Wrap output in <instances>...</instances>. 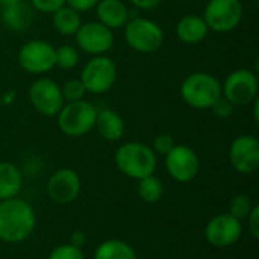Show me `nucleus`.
Returning a JSON list of instances; mask_svg holds the SVG:
<instances>
[{
    "label": "nucleus",
    "instance_id": "obj_1",
    "mask_svg": "<svg viewBox=\"0 0 259 259\" xmlns=\"http://www.w3.org/2000/svg\"><path fill=\"white\" fill-rule=\"evenodd\" d=\"M36 226L33 208L21 199L0 200V240L9 244L27 240Z\"/></svg>",
    "mask_w": 259,
    "mask_h": 259
},
{
    "label": "nucleus",
    "instance_id": "obj_2",
    "mask_svg": "<svg viewBox=\"0 0 259 259\" xmlns=\"http://www.w3.org/2000/svg\"><path fill=\"white\" fill-rule=\"evenodd\" d=\"M179 94L193 109H211L222 97V82L208 71H193L182 80Z\"/></svg>",
    "mask_w": 259,
    "mask_h": 259
},
{
    "label": "nucleus",
    "instance_id": "obj_3",
    "mask_svg": "<svg viewBox=\"0 0 259 259\" xmlns=\"http://www.w3.org/2000/svg\"><path fill=\"white\" fill-rule=\"evenodd\" d=\"M115 164L123 175L140 181L155 173L158 158L149 144L126 141L115 152Z\"/></svg>",
    "mask_w": 259,
    "mask_h": 259
},
{
    "label": "nucleus",
    "instance_id": "obj_4",
    "mask_svg": "<svg viewBox=\"0 0 259 259\" xmlns=\"http://www.w3.org/2000/svg\"><path fill=\"white\" fill-rule=\"evenodd\" d=\"M123 30L126 44L137 53H155L165 41L162 27L155 20L147 17H131Z\"/></svg>",
    "mask_w": 259,
    "mask_h": 259
},
{
    "label": "nucleus",
    "instance_id": "obj_5",
    "mask_svg": "<svg viewBox=\"0 0 259 259\" xmlns=\"http://www.w3.org/2000/svg\"><path fill=\"white\" fill-rule=\"evenodd\" d=\"M97 117V108L88 100H77L64 103L62 109L58 112V127L59 131L71 138L83 137L94 129Z\"/></svg>",
    "mask_w": 259,
    "mask_h": 259
},
{
    "label": "nucleus",
    "instance_id": "obj_6",
    "mask_svg": "<svg viewBox=\"0 0 259 259\" xmlns=\"http://www.w3.org/2000/svg\"><path fill=\"white\" fill-rule=\"evenodd\" d=\"M117 77L118 68L115 61L108 55H99L91 56V59L85 62L79 79L85 85L87 93L100 96L114 88Z\"/></svg>",
    "mask_w": 259,
    "mask_h": 259
},
{
    "label": "nucleus",
    "instance_id": "obj_7",
    "mask_svg": "<svg viewBox=\"0 0 259 259\" xmlns=\"http://www.w3.org/2000/svg\"><path fill=\"white\" fill-rule=\"evenodd\" d=\"M243 15L244 8L241 0H208L202 17L209 30L228 33L241 24Z\"/></svg>",
    "mask_w": 259,
    "mask_h": 259
},
{
    "label": "nucleus",
    "instance_id": "obj_8",
    "mask_svg": "<svg viewBox=\"0 0 259 259\" xmlns=\"http://www.w3.org/2000/svg\"><path fill=\"white\" fill-rule=\"evenodd\" d=\"M259 93L258 74L250 68H237L231 71L222 83V96L235 108L250 105Z\"/></svg>",
    "mask_w": 259,
    "mask_h": 259
},
{
    "label": "nucleus",
    "instance_id": "obj_9",
    "mask_svg": "<svg viewBox=\"0 0 259 259\" xmlns=\"http://www.w3.org/2000/svg\"><path fill=\"white\" fill-rule=\"evenodd\" d=\"M17 61L23 71L44 76L55 68V47L44 39H29L18 49Z\"/></svg>",
    "mask_w": 259,
    "mask_h": 259
},
{
    "label": "nucleus",
    "instance_id": "obj_10",
    "mask_svg": "<svg viewBox=\"0 0 259 259\" xmlns=\"http://www.w3.org/2000/svg\"><path fill=\"white\" fill-rule=\"evenodd\" d=\"M27 97L33 109L44 117H56L65 103L61 85L46 76H39L32 82L27 90Z\"/></svg>",
    "mask_w": 259,
    "mask_h": 259
},
{
    "label": "nucleus",
    "instance_id": "obj_11",
    "mask_svg": "<svg viewBox=\"0 0 259 259\" xmlns=\"http://www.w3.org/2000/svg\"><path fill=\"white\" fill-rule=\"evenodd\" d=\"M74 41L77 50L90 56H99L108 55L111 52L115 42V36L114 30L96 20L82 23V26L74 35Z\"/></svg>",
    "mask_w": 259,
    "mask_h": 259
},
{
    "label": "nucleus",
    "instance_id": "obj_12",
    "mask_svg": "<svg viewBox=\"0 0 259 259\" xmlns=\"http://www.w3.org/2000/svg\"><path fill=\"white\" fill-rule=\"evenodd\" d=\"M165 168L175 181L187 184L194 181L199 175L200 159L196 150L190 146L175 144V147L165 155Z\"/></svg>",
    "mask_w": 259,
    "mask_h": 259
},
{
    "label": "nucleus",
    "instance_id": "obj_13",
    "mask_svg": "<svg viewBox=\"0 0 259 259\" xmlns=\"http://www.w3.org/2000/svg\"><path fill=\"white\" fill-rule=\"evenodd\" d=\"M229 161L241 175H252L259 167V141L255 135L243 134L229 146Z\"/></svg>",
    "mask_w": 259,
    "mask_h": 259
},
{
    "label": "nucleus",
    "instance_id": "obj_14",
    "mask_svg": "<svg viewBox=\"0 0 259 259\" xmlns=\"http://www.w3.org/2000/svg\"><path fill=\"white\" fill-rule=\"evenodd\" d=\"M241 234H243L241 220L235 219L229 212L212 217L205 228L206 241L219 249H225L235 244L240 240Z\"/></svg>",
    "mask_w": 259,
    "mask_h": 259
},
{
    "label": "nucleus",
    "instance_id": "obj_15",
    "mask_svg": "<svg viewBox=\"0 0 259 259\" xmlns=\"http://www.w3.org/2000/svg\"><path fill=\"white\" fill-rule=\"evenodd\" d=\"M82 182L79 175L71 168L56 170L47 181V196L58 205H68L80 194Z\"/></svg>",
    "mask_w": 259,
    "mask_h": 259
},
{
    "label": "nucleus",
    "instance_id": "obj_16",
    "mask_svg": "<svg viewBox=\"0 0 259 259\" xmlns=\"http://www.w3.org/2000/svg\"><path fill=\"white\" fill-rule=\"evenodd\" d=\"M94 11L97 21L111 30L123 29L131 20V9L124 0H99Z\"/></svg>",
    "mask_w": 259,
    "mask_h": 259
},
{
    "label": "nucleus",
    "instance_id": "obj_17",
    "mask_svg": "<svg viewBox=\"0 0 259 259\" xmlns=\"http://www.w3.org/2000/svg\"><path fill=\"white\" fill-rule=\"evenodd\" d=\"M176 36L181 42L194 46L203 42L209 35V27L206 26L202 15L197 14H187L181 17L175 26Z\"/></svg>",
    "mask_w": 259,
    "mask_h": 259
},
{
    "label": "nucleus",
    "instance_id": "obj_18",
    "mask_svg": "<svg viewBox=\"0 0 259 259\" xmlns=\"http://www.w3.org/2000/svg\"><path fill=\"white\" fill-rule=\"evenodd\" d=\"M2 23L6 29L12 32H24L33 23V9L24 0L17 2L9 6H3L0 11Z\"/></svg>",
    "mask_w": 259,
    "mask_h": 259
},
{
    "label": "nucleus",
    "instance_id": "obj_19",
    "mask_svg": "<svg viewBox=\"0 0 259 259\" xmlns=\"http://www.w3.org/2000/svg\"><path fill=\"white\" fill-rule=\"evenodd\" d=\"M94 129H97L99 135L106 141H118L124 137L126 124L123 117L117 111L111 108H103L97 109Z\"/></svg>",
    "mask_w": 259,
    "mask_h": 259
},
{
    "label": "nucleus",
    "instance_id": "obj_20",
    "mask_svg": "<svg viewBox=\"0 0 259 259\" xmlns=\"http://www.w3.org/2000/svg\"><path fill=\"white\" fill-rule=\"evenodd\" d=\"M23 187V176L12 162H0V200L17 197Z\"/></svg>",
    "mask_w": 259,
    "mask_h": 259
},
{
    "label": "nucleus",
    "instance_id": "obj_21",
    "mask_svg": "<svg viewBox=\"0 0 259 259\" xmlns=\"http://www.w3.org/2000/svg\"><path fill=\"white\" fill-rule=\"evenodd\" d=\"M82 23V15L67 5L61 6L52 14L53 29L62 36H74Z\"/></svg>",
    "mask_w": 259,
    "mask_h": 259
},
{
    "label": "nucleus",
    "instance_id": "obj_22",
    "mask_svg": "<svg viewBox=\"0 0 259 259\" xmlns=\"http://www.w3.org/2000/svg\"><path fill=\"white\" fill-rule=\"evenodd\" d=\"M94 259H137V253L121 240H108L96 249Z\"/></svg>",
    "mask_w": 259,
    "mask_h": 259
},
{
    "label": "nucleus",
    "instance_id": "obj_23",
    "mask_svg": "<svg viewBox=\"0 0 259 259\" xmlns=\"http://www.w3.org/2000/svg\"><path fill=\"white\" fill-rule=\"evenodd\" d=\"M164 194V184L159 178L150 175L138 181V196L146 203H156Z\"/></svg>",
    "mask_w": 259,
    "mask_h": 259
},
{
    "label": "nucleus",
    "instance_id": "obj_24",
    "mask_svg": "<svg viewBox=\"0 0 259 259\" xmlns=\"http://www.w3.org/2000/svg\"><path fill=\"white\" fill-rule=\"evenodd\" d=\"M80 61V53L73 44H61L55 47V67L61 70H73Z\"/></svg>",
    "mask_w": 259,
    "mask_h": 259
},
{
    "label": "nucleus",
    "instance_id": "obj_25",
    "mask_svg": "<svg viewBox=\"0 0 259 259\" xmlns=\"http://www.w3.org/2000/svg\"><path fill=\"white\" fill-rule=\"evenodd\" d=\"M61 93H62V97H64L65 103L83 100L85 96L88 94L87 90H85V85L82 83V80L79 77H73V79L65 80L61 85Z\"/></svg>",
    "mask_w": 259,
    "mask_h": 259
},
{
    "label": "nucleus",
    "instance_id": "obj_26",
    "mask_svg": "<svg viewBox=\"0 0 259 259\" xmlns=\"http://www.w3.org/2000/svg\"><path fill=\"white\" fill-rule=\"evenodd\" d=\"M253 206H255V205L252 203V200H250L249 196H246V194H238V196H235V197L231 200V203H229V214L234 215V217L238 219V220H244V219L249 217V214H250V211H252Z\"/></svg>",
    "mask_w": 259,
    "mask_h": 259
},
{
    "label": "nucleus",
    "instance_id": "obj_27",
    "mask_svg": "<svg viewBox=\"0 0 259 259\" xmlns=\"http://www.w3.org/2000/svg\"><path fill=\"white\" fill-rule=\"evenodd\" d=\"M47 259H85L82 249L73 244H62L53 249Z\"/></svg>",
    "mask_w": 259,
    "mask_h": 259
},
{
    "label": "nucleus",
    "instance_id": "obj_28",
    "mask_svg": "<svg viewBox=\"0 0 259 259\" xmlns=\"http://www.w3.org/2000/svg\"><path fill=\"white\" fill-rule=\"evenodd\" d=\"M175 138L171 134H167V132H162V134H158L153 141H152V149L155 153H159V155H167L173 147H175Z\"/></svg>",
    "mask_w": 259,
    "mask_h": 259
},
{
    "label": "nucleus",
    "instance_id": "obj_29",
    "mask_svg": "<svg viewBox=\"0 0 259 259\" xmlns=\"http://www.w3.org/2000/svg\"><path fill=\"white\" fill-rule=\"evenodd\" d=\"M211 111H212V114L217 117V118H220V120H228L229 117H232V114H234V111H235V106L229 102V100H226L223 96L211 106Z\"/></svg>",
    "mask_w": 259,
    "mask_h": 259
},
{
    "label": "nucleus",
    "instance_id": "obj_30",
    "mask_svg": "<svg viewBox=\"0 0 259 259\" xmlns=\"http://www.w3.org/2000/svg\"><path fill=\"white\" fill-rule=\"evenodd\" d=\"M29 5L33 11L42 14H53L56 9L65 5V0H29Z\"/></svg>",
    "mask_w": 259,
    "mask_h": 259
},
{
    "label": "nucleus",
    "instance_id": "obj_31",
    "mask_svg": "<svg viewBox=\"0 0 259 259\" xmlns=\"http://www.w3.org/2000/svg\"><path fill=\"white\" fill-rule=\"evenodd\" d=\"M97 3H99V0H65V5L73 8L79 14H85V12L93 11Z\"/></svg>",
    "mask_w": 259,
    "mask_h": 259
},
{
    "label": "nucleus",
    "instance_id": "obj_32",
    "mask_svg": "<svg viewBox=\"0 0 259 259\" xmlns=\"http://www.w3.org/2000/svg\"><path fill=\"white\" fill-rule=\"evenodd\" d=\"M124 2L141 11H152L162 3V0H124Z\"/></svg>",
    "mask_w": 259,
    "mask_h": 259
},
{
    "label": "nucleus",
    "instance_id": "obj_33",
    "mask_svg": "<svg viewBox=\"0 0 259 259\" xmlns=\"http://www.w3.org/2000/svg\"><path fill=\"white\" fill-rule=\"evenodd\" d=\"M247 222H249V228H250V232L255 238L259 237V206L255 205L247 217Z\"/></svg>",
    "mask_w": 259,
    "mask_h": 259
},
{
    "label": "nucleus",
    "instance_id": "obj_34",
    "mask_svg": "<svg viewBox=\"0 0 259 259\" xmlns=\"http://www.w3.org/2000/svg\"><path fill=\"white\" fill-rule=\"evenodd\" d=\"M70 244H73V246H76V247L82 249V247L87 244V234H85V232H82V231H76V232H73V234H71Z\"/></svg>",
    "mask_w": 259,
    "mask_h": 259
},
{
    "label": "nucleus",
    "instance_id": "obj_35",
    "mask_svg": "<svg viewBox=\"0 0 259 259\" xmlns=\"http://www.w3.org/2000/svg\"><path fill=\"white\" fill-rule=\"evenodd\" d=\"M14 100H15V91H14V90L5 91V93L2 94V99H0L2 105H5V106H11V105L14 103Z\"/></svg>",
    "mask_w": 259,
    "mask_h": 259
},
{
    "label": "nucleus",
    "instance_id": "obj_36",
    "mask_svg": "<svg viewBox=\"0 0 259 259\" xmlns=\"http://www.w3.org/2000/svg\"><path fill=\"white\" fill-rule=\"evenodd\" d=\"M250 105H253V120H255V123H259V99L256 97Z\"/></svg>",
    "mask_w": 259,
    "mask_h": 259
},
{
    "label": "nucleus",
    "instance_id": "obj_37",
    "mask_svg": "<svg viewBox=\"0 0 259 259\" xmlns=\"http://www.w3.org/2000/svg\"><path fill=\"white\" fill-rule=\"evenodd\" d=\"M17 2H21V0H0V6H9V5H14Z\"/></svg>",
    "mask_w": 259,
    "mask_h": 259
},
{
    "label": "nucleus",
    "instance_id": "obj_38",
    "mask_svg": "<svg viewBox=\"0 0 259 259\" xmlns=\"http://www.w3.org/2000/svg\"><path fill=\"white\" fill-rule=\"evenodd\" d=\"M0 11H2V6H0Z\"/></svg>",
    "mask_w": 259,
    "mask_h": 259
}]
</instances>
